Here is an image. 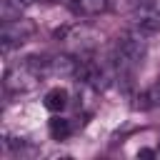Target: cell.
<instances>
[{
    "label": "cell",
    "mask_w": 160,
    "mask_h": 160,
    "mask_svg": "<svg viewBox=\"0 0 160 160\" xmlns=\"http://www.w3.org/2000/svg\"><path fill=\"white\" fill-rule=\"evenodd\" d=\"M48 132H50L52 140L62 142V140H68V138L75 132V125H72V120H68V118H62V115L58 112V115L50 118V122H48Z\"/></svg>",
    "instance_id": "6"
},
{
    "label": "cell",
    "mask_w": 160,
    "mask_h": 160,
    "mask_svg": "<svg viewBox=\"0 0 160 160\" xmlns=\"http://www.w3.org/2000/svg\"><path fill=\"white\" fill-rule=\"evenodd\" d=\"M35 35V22L28 20V18H10V20H2V30H0V40H2V50L8 52L10 48L15 45H22L28 42L30 38Z\"/></svg>",
    "instance_id": "3"
},
{
    "label": "cell",
    "mask_w": 160,
    "mask_h": 160,
    "mask_svg": "<svg viewBox=\"0 0 160 160\" xmlns=\"http://www.w3.org/2000/svg\"><path fill=\"white\" fill-rule=\"evenodd\" d=\"M42 100H45L42 105H45L52 115H58V112H65V110H68V105H70V92H68L65 88L55 85V88H50V90L45 92Z\"/></svg>",
    "instance_id": "5"
},
{
    "label": "cell",
    "mask_w": 160,
    "mask_h": 160,
    "mask_svg": "<svg viewBox=\"0 0 160 160\" xmlns=\"http://www.w3.org/2000/svg\"><path fill=\"white\" fill-rule=\"evenodd\" d=\"M42 78H45V75L40 72V68H38L30 58H25V62L12 65V68L5 70L2 88H5V92H10V95H25V92H32V90L42 82Z\"/></svg>",
    "instance_id": "2"
},
{
    "label": "cell",
    "mask_w": 160,
    "mask_h": 160,
    "mask_svg": "<svg viewBox=\"0 0 160 160\" xmlns=\"http://www.w3.org/2000/svg\"><path fill=\"white\" fill-rule=\"evenodd\" d=\"M112 5V0H70V8L75 15H82V18H95V15H102L108 12Z\"/></svg>",
    "instance_id": "4"
},
{
    "label": "cell",
    "mask_w": 160,
    "mask_h": 160,
    "mask_svg": "<svg viewBox=\"0 0 160 160\" xmlns=\"http://www.w3.org/2000/svg\"><path fill=\"white\" fill-rule=\"evenodd\" d=\"M148 52V40L142 32H125L115 42V55H112V68L118 75H130L145 58Z\"/></svg>",
    "instance_id": "1"
}]
</instances>
